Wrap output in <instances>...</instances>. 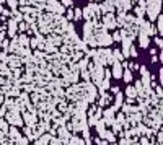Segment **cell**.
<instances>
[{"label":"cell","mask_w":163,"mask_h":145,"mask_svg":"<svg viewBox=\"0 0 163 145\" xmlns=\"http://www.w3.org/2000/svg\"><path fill=\"white\" fill-rule=\"evenodd\" d=\"M145 13L149 15L150 20H157V17L160 15V8H161V0H155V2L149 3V5L145 7Z\"/></svg>","instance_id":"cell-1"},{"label":"cell","mask_w":163,"mask_h":145,"mask_svg":"<svg viewBox=\"0 0 163 145\" xmlns=\"http://www.w3.org/2000/svg\"><path fill=\"white\" fill-rule=\"evenodd\" d=\"M95 39H96V44H100V46H109V44L113 43L111 36H109L108 33H106L105 30L100 31V33L96 34V38H95Z\"/></svg>","instance_id":"cell-2"},{"label":"cell","mask_w":163,"mask_h":145,"mask_svg":"<svg viewBox=\"0 0 163 145\" xmlns=\"http://www.w3.org/2000/svg\"><path fill=\"white\" fill-rule=\"evenodd\" d=\"M103 23H105L103 26H105L106 30H113V28H116V18H114L113 13H106L105 18H103Z\"/></svg>","instance_id":"cell-3"},{"label":"cell","mask_w":163,"mask_h":145,"mask_svg":"<svg viewBox=\"0 0 163 145\" xmlns=\"http://www.w3.org/2000/svg\"><path fill=\"white\" fill-rule=\"evenodd\" d=\"M137 33H139V38H140V46L142 47H144V49H145V47H149V36H147V33H145V31H137Z\"/></svg>","instance_id":"cell-4"},{"label":"cell","mask_w":163,"mask_h":145,"mask_svg":"<svg viewBox=\"0 0 163 145\" xmlns=\"http://www.w3.org/2000/svg\"><path fill=\"white\" fill-rule=\"evenodd\" d=\"M17 30H18V23L15 21L13 18L8 20V36H11V38H13L15 33H17Z\"/></svg>","instance_id":"cell-5"},{"label":"cell","mask_w":163,"mask_h":145,"mask_svg":"<svg viewBox=\"0 0 163 145\" xmlns=\"http://www.w3.org/2000/svg\"><path fill=\"white\" fill-rule=\"evenodd\" d=\"M113 75L116 78H121L122 77V65L119 62H114V67H113Z\"/></svg>","instance_id":"cell-6"},{"label":"cell","mask_w":163,"mask_h":145,"mask_svg":"<svg viewBox=\"0 0 163 145\" xmlns=\"http://www.w3.org/2000/svg\"><path fill=\"white\" fill-rule=\"evenodd\" d=\"M11 15H13V20H15V21H17V23L23 21V15L20 13L18 10H13V11H11Z\"/></svg>","instance_id":"cell-7"},{"label":"cell","mask_w":163,"mask_h":145,"mask_svg":"<svg viewBox=\"0 0 163 145\" xmlns=\"http://www.w3.org/2000/svg\"><path fill=\"white\" fill-rule=\"evenodd\" d=\"M157 30L160 31V34H161V31H163V17H161V15H158V17H157Z\"/></svg>","instance_id":"cell-8"},{"label":"cell","mask_w":163,"mask_h":145,"mask_svg":"<svg viewBox=\"0 0 163 145\" xmlns=\"http://www.w3.org/2000/svg\"><path fill=\"white\" fill-rule=\"evenodd\" d=\"M134 10H136V17L137 18H142L145 15V8H142V7H136Z\"/></svg>","instance_id":"cell-9"},{"label":"cell","mask_w":163,"mask_h":145,"mask_svg":"<svg viewBox=\"0 0 163 145\" xmlns=\"http://www.w3.org/2000/svg\"><path fill=\"white\" fill-rule=\"evenodd\" d=\"M5 2L10 5L11 11H13V10H17V7H18V2H17V0H5Z\"/></svg>","instance_id":"cell-10"},{"label":"cell","mask_w":163,"mask_h":145,"mask_svg":"<svg viewBox=\"0 0 163 145\" xmlns=\"http://www.w3.org/2000/svg\"><path fill=\"white\" fill-rule=\"evenodd\" d=\"M82 18V8H74V20Z\"/></svg>","instance_id":"cell-11"},{"label":"cell","mask_w":163,"mask_h":145,"mask_svg":"<svg viewBox=\"0 0 163 145\" xmlns=\"http://www.w3.org/2000/svg\"><path fill=\"white\" fill-rule=\"evenodd\" d=\"M17 43H20V44H23V46H26V44H30V39H28L26 36H20Z\"/></svg>","instance_id":"cell-12"},{"label":"cell","mask_w":163,"mask_h":145,"mask_svg":"<svg viewBox=\"0 0 163 145\" xmlns=\"http://www.w3.org/2000/svg\"><path fill=\"white\" fill-rule=\"evenodd\" d=\"M122 78H124L126 82H130V80H132V75H130V72H129V70L122 72Z\"/></svg>","instance_id":"cell-13"},{"label":"cell","mask_w":163,"mask_h":145,"mask_svg":"<svg viewBox=\"0 0 163 145\" xmlns=\"http://www.w3.org/2000/svg\"><path fill=\"white\" fill-rule=\"evenodd\" d=\"M72 18H74V10H72V8L65 10V20L69 21V20H72Z\"/></svg>","instance_id":"cell-14"},{"label":"cell","mask_w":163,"mask_h":145,"mask_svg":"<svg viewBox=\"0 0 163 145\" xmlns=\"http://www.w3.org/2000/svg\"><path fill=\"white\" fill-rule=\"evenodd\" d=\"M25 119H26V122H30V124H33L34 122V114H30V112H28V114H25Z\"/></svg>","instance_id":"cell-15"},{"label":"cell","mask_w":163,"mask_h":145,"mask_svg":"<svg viewBox=\"0 0 163 145\" xmlns=\"http://www.w3.org/2000/svg\"><path fill=\"white\" fill-rule=\"evenodd\" d=\"M127 95H129L130 98H132V96H137V91H136V88H134V87H129V88H127Z\"/></svg>","instance_id":"cell-16"},{"label":"cell","mask_w":163,"mask_h":145,"mask_svg":"<svg viewBox=\"0 0 163 145\" xmlns=\"http://www.w3.org/2000/svg\"><path fill=\"white\" fill-rule=\"evenodd\" d=\"M121 104H122V95L118 93V96H116V108H119ZM116 108H114V109H116Z\"/></svg>","instance_id":"cell-17"},{"label":"cell","mask_w":163,"mask_h":145,"mask_svg":"<svg viewBox=\"0 0 163 145\" xmlns=\"http://www.w3.org/2000/svg\"><path fill=\"white\" fill-rule=\"evenodd\" d=\"M10 135L13 137V139L20 140V134H18V131H17V129H11V131H10Z\"/></svg>","instance_id":"cell-18"},{"label":"cell","mask_w":163,"mask_h":145,"mask_svg":"<svg viewBox=\"0 0 163 145\" xmlns=\"http://www.w3.org/2000/svg\"><path fill=\"white\" fill-rule=\"evenodd\" d=\"M61 5H62V7H72V5H74V0H62Z\"/></svg>","instance_id":"cell-19"},{"label":"cell","mask_w":163,"mask_h":145,"mask_svg":"<svg viewBox=\"0 0 163 145\" xmlns=\"http://www.w3.org/2000/svg\"><path fill=\"white\" fill-rule=\"evenodd\" d=\"M18 30L20 31H25V30H28V25L25 21H20V25H18Z\"/></svg>","instance_id":"cell-20"},{"label":"cell","mask_w":163,"mask_h":145,"mask_svg":"<svg viewBox=\"0 0 163 145\" xmlns=\"http://www.w3.org/2000/svg\"><path fill=\"white\" fill-rule=\"evenodd\" d=\"M114 57H116L118 60H122V54H121V51H114Z\"/></svg>","instance_id":"cell-21"},{"label":"cell","mask_w":163,"mask_h":145,"mask_svg":"<svg viewBox=\"0 0 163 145\" xmlns=\"http://www.w3.org/2000/svg\"><path fill=\"white\" fill-rule=\"evenodd\" d=\"M155 43H157V46H160V47L163 46V43H161V39H160V38H155Z\"/></svg>","instance_id":"cell-22"},{"label":"cell","mask_w":163,"mask_h":145,"mask_svg":"<svg viewBox=\"0 0 163 145\" xmlns=\"http://www.w3.org/2000/svg\"><path fill=\"white\" fill-rule=\"evenodd\" d=\"M47 2V5H55V3H57V0H46Z\"/></svg>","instance_id":"cell-23"},{"label":"cell","mask_w":163,"mask_h":145,"mask_svg":"<svg viewBox=\"0 0 163 145\" xmlns=\"http://www.w3.org/2000/svg\"><path fill=\"white\" fill-rule=\"evenodd\" d=\"M130 68H134V70H137V68H139V65H137V64H130Z\"/></svg>","instance_id":"cell-24"},{"label":"cell","mask_w":163,"mask_h":145,"mask_svg":"<svg viewBox=\"0 0 163 145\" xmlns=\"http://www.w3.org/2000/svg\"><path fill=\"white\" fill-rule=\"evenodd\" d=\"M119 145H129V142H127V140H121V143Z\"/></svg>","instance_id":"cell-25"},{"label":"cell","mask_w":163,"mask_h":145,"mask_svg":"<svg viewBox=\"0 0 163 145\" xmlns=\"http://www.w3.org/2000/svg\"><path fill=\"white\" fill-rule=\"evenodd\" d=\"M152 2H155V0H145V3L149 5V3H152Z\"/></svg>","instance_id":"cell-26"},{"label":"cell","mask_w":163,"mask_h":145,"mask_svg":"<svg viewBox=\"0 0 163 145\" xmlns=\"http://www.w3.org/2000/svg\"><path fill=\"white\" fill-rule=\"evenodd\" d=\"M2 11H3V7H2V5H0V13H2Z\"/></svg>","instance_id":"cell-27"},{"label":"cell","mask_w":163,"mask_h":145,"mask_svg":"<svg viewBox=\"0 0 163 145\" xmlns=\"http://www.w3.org/2000/svg\"><path fill=\"white\" fill-rule=\"evenodd\" d=\"M132 2H139V0H132Z\"/></svg>","instance_id":"cell-28"}]
</instances>
